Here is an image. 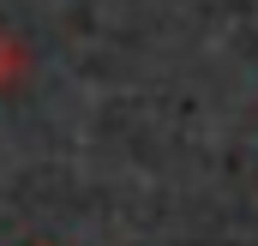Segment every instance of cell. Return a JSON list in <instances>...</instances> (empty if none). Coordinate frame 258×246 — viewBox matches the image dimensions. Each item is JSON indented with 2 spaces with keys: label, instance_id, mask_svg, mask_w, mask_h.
<instances>
[{
  "label": "cell",
  "instance_id": "6da1fadb",
  "mask_svg": "<svg viewBox=\"0 0 258 246\" xmlns=\"http://www.w3.org/2000/svg\"><path fill=\"white\" fill-rule=\"evenodd\" d=\"M30 78V54L18 42V30H0V90H18Z\"/></svg>",
  "mask_w": 258,
  "mask_h": 246
},
{
  "label": "cell",
  "instance_id": "7a4b0ae2",
  "mask_svg": "<svg viewBox=\"0 0 258 246\" xmlns=\"http://www.w3.org/2000/svg\"><path fill=\"white\" fill-rule=\"evenodd\" d=\"M36 246H54V240H36Z\"/></svg>",
  "mask_w": 258,
  "mask_h": 246
}]
</instances>
